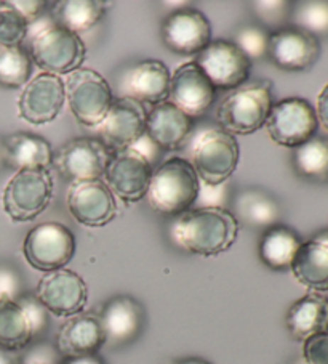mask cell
<instances>
[{
    "instance_id": "1",
    "label": "cell",
    "mask_w": 328,
    "mask_h": 364,
    "mask_svg": "<svg viewBox=\"0 0 328 364\" xmlns=\"http://www.w3.org/2000/svg\"><path fill=\"white\" fill-rule=\"evenodd\" d=\"M241 223L234 213L218 205L189 209L176 218L172 228L175 242L187 252L214 257L232 247Z\"/></svg>"
},
{
    "instance_id": "2",
    "label": "cell",
    "mask_w": 328,
    "mask_h": 364,
    "mask_svg": "<svg viewBox=\"0 0 328 364\" xmlns=\"http://www.w3.org/2000/svg\"><path fill=\"white\" fill-rule=\"evenodd\" d=\"M200 193V180L191 162L172 158L153 172L146 193L149 205L162 215H181L191 209Z\"/></svg>"
},
{
    "instance_id": "3",
    "label": "cell",
    "mask_w": 328,
    "mask_h": 364,
    "mask_svg": "<svg viewBox=\"0 0 328 364\" xmlns=\"http://www.w3.org/2000/svg\"><path fill=\"white\" fill-rule=\"evenodd\" d=\"M273 105L269 80L244 84L223 100L217 121L231 135H250L266 124Z\"/></svg>"
},
{
    "instance_id": "4",
    "label": "cell",
    "mask_w": 328,
    "mask_h": 364,
    "mask_svg": "<svg viewBox=\"0 0 328 364\" xmlns=\"http://www.w3.org/2000/svg\"><path fill=\"white\" fill-rule=\"evenodd\" d=\"M29 55L43 73L61 77L82 68L87 58V47L79 34L50 23L35 31Z\"/></svg>"
},
{
    "instance_id": "5",
    "label": "cell",
    "mask_w": 328,
    "mask_h": 364,
    "mask_svg": "<svg viewBox=\"0 0 328 364\" xmlns=\"http://www.w3.org/2000/svg\"><path fill=\"white\" fill-rule=\"evenodd\" d=\"M241 148L234 135L223 129H208L195 138L191 149V166L207 186L223 185L236 172Z\"/></svg>"
},
{
    "instance_id": "6",
    "label": "cell",
    "mask_w": 328,
    "mask_h": 364,
    "mask_svg": "<svg viewBox=\"0 0 328 364\" xmlns=\"http://www.w3.org/2000/svg\"><path fill=\"white\" fill-rule=\"evenodd\" d=\"M53 188L50 171H18L4 190V209L13 222L34 220L48 209Z\"/></svg>"
},
{
    "instance_id": "7",
    "label": "cell",
    "mask_w": 328,
    "mask_h": 364,
    "mask_svg": "<svg viewBox=\"0 0 328 364\" xmlns=\"http://www.w3.org/2000/svg\"><path fill=\"white\" fill-rule=\"evenodd\" d=\"M65 90L72 114L85 127L97 129L114 102L111 85L90 68H80L69 74Z\"/></svg>"
},
{
    "instance_id": "8",
    "label": "cell",
    "mask_w": 328,
    "mask_h": 364,
    "mask_svg": "<svg viewBox=\"0 0 328 364\" xmlns=\"http://www.w3.org/2000/svg\"><path fill=\"white\" fill-rule=\"evenodd\" d=\"M264 125L274 143L295 149L315 136L319 121L307 100L288 97L273 105Z\"/></svg>"
},
{
    "instance_id": "9",
    "label": "cell",
    "mask_w": 328,
    "mask_h": 364,
    "mask_svg": "<svg viewBox=\"0 0 328 364\" xmlns=\"http://www.w3.org/2000/svg\"><path fill=\"white\" fill-rule=\"evenodd\" d=\"M23 254L33 268L43 273L65 268L75 254V236L65 225L45 222L29 231Z\"/></svg>"
},
{
    "instance_id": "10",
    "label": "cell",
    "mask_w": 328,
    "mask_h": 364,
    "mask_svg": "<svg viewBox=\"0 0 328 364\" xmlns=\"http://www.w3.org/2000/svg\"><path fill=\"white\" fill-rule=\"evenodd\" d=\"M112 153L98 138L80 136L67 141L53 154V166L71 183L104 177Z\"/></svg>"
},
{
    "instance_id": "11",
    "label": "cell",
    "mask_w": 328,
    "mask_h": 364,
    "mask_svg": "<svg viewBox=\"0 0 328 364\" xmlns=\"http://www.w3.org/2000/svg\"><path fill=\"white\" fill-rule=\"evenodd\" d=\"M35 297L52 315L72 318L84 313L88 302V287L80 274L61 268L42 276L35 289Z\"/></svg>"
},
{
    "instance_id": "12",
    "label": "cell",
    "mask_w": 328,
    "mask_h": 364,
    "mask_svg": "<svg viewBox=\"0 0 328 364\" xmlns=\"http://www.w3.org/2000/svg\"><path fill=\"white\" fill-rule=\"evenodd\" d=\"M148 111L144 105L131 98H117L97 132L99 138L112 153L124 151L133 146L146 134Z\"/></svg>"
},
{
    "instance_id": "13",
    "label": "cell",
    "mask_w": 328,
    "mask_h": 364,
    "mask_svg": "<svg viewBox=\"0 0 328 364\" xmlns=\"http://www.w3.org/2000/svg\"><path fill=\"white\" fill-rule=\"evenodd\" d=\"M153 166L135 148L116 151L104 172V183L124 203L133 204L146 198Z\"/></svg>"
},
{
    "instance_id": "14",
    "label": "cell",
    "mask_w": 328,
    "mask_h": 364,
    "mask_svg": "<svg viewBox=\"0 0 328 364\" xmlns=\"http://www.w3.org/2000/svg\"><path fill=\"white\" fill-rule=\"evenodd\" d=\"M195 63L214 89H239L247 82L251 71V61L234 42L212 41L197 55Z\"/></svg>"
},
{
    "instance_id": "15",
    "label": "cell",
    "mask_w": 328,
    "mask_h": 364,
    "mask_svg": "<svg viewBox=\"0 0 328 364\" xmlns=\"http://www.w3.org/2000/svg\"><path fill=\"white\" fill-rule=\"evenodd\" d=\"M66 102L65 82L58 76L40 73L29 80L18 100V116L33 125L53 122Z\"/></svg>"
},
{
    "instance_id": "16",
    "label": "cell",
    "mask_w": 328,
    "mask_h": 364,
    "mask_svg": "<svg viewBox=\"0 0 328 364\" xmlns=\"http://www.w3.org/2000/svg\"><path fill=\"white\" fill-rule=\"evenodd\" d=\"M67 209L80 225L101 228L117 215L116 196L103 180L71 183L67 191Z\"/></svg>"
},
{
    "instance_id": "17",
    "label": "cell",
    "mask_w": 328,
    "mask_h": 364,
    "mask_svg": "<svg viewBox=\"0 0 328 364\" xmlns=\"http://www.w3.org/2000/svg\"><path fill=\"white\" fill-rule=\"evenodd\" d=\"M160 37L170 52L199 55L212 42V24L202 11L181 9L162 21Z\"/></svg>"
},
{
    "instance_id": "18",
    "label": "cell",
    "mask_w": 328,
    "mask_h": 364,
    "mask_svg": "<svg viewBox=\"0 0 328 364\" xmlns=\"http://www.w3.org/2000/svg\"><path fill=\"white\" fill-rule=\"evenodd\" d=\"M217 97V89L195 61L176 68L170 77L168 102L186 112L189 117H200L208 111Z\"/></svg>"
},
{
    "instance_id": "19",
    "label": "cell",
    "mask_w": 328,
    "mask_h": 364,
    "mask_svg": "<svg viewBox=\"0 0 328 364\" xmlns=\"http://www.w3.org/2000/svg\"><path fill=\"white\" fill-rule=\"evenodd\" d=\"M317 37L298 28L277 29L270 34L268 56L277 68L288 73H301L312 68L320 58Z\"/></svg>"
},
{
    "instance_id": "20",
    "label": "cell",
    "mask_w": 328,
    "mask_h": 364,
    "mask_svg": "<svg viewBox=\"0 0 328 364\" xmlns=\"http://www.w3.org/2000/svg\"><path fill=\"white\" fill-rule=\"evenodd\" d=\"M172 73L159 60H143L127 68L119 79V98L159 105L167 102Z\"/></svg>"
},
{
    "instance_id": "21",
    "label": "cell",
    "mask_w": 328,
    "mask_h": 364,
    "mask_svg": "<svg viewBox=\"0 0 328 364\" xmlns=\"http://www.w3.org/2000/svg\"><path fill=\"white\" fill-rule=\"evenodd\" d=\"M106 345V337L97 313H80L61 326L56 337V350L65 360L97 355Z\"/></svg>"
},
{
    "instance_id": "22",
    "label": "cell",
    "mask_w": 328,
    "mask_h": 364,
    "mask_svg": "<svg viewBox=\"0 0 328 364\" xmlns=\"http://www.w3.org/2000/svg\"><path fill=\"white\" fill-rule=\"evenodd\" d=\"M106 343L111 347H124L141 334L144 310L133 297L119 296L104 305L99 315Z\"/></svg>"
},
{
    "instance_id": "23",
    "label": "cell",
    "mask_w": 328,
    "mask_h": 364,
    "mask_svg": "<svg viewBox=\"0 0 328 364\" xmlns=\"http://www.w3.org/2000/svg\"><path fill=\"white\" fill-rule=\"evenodd\" d=\"M192 132V117L168 100L151 108L146 121V135L157 148L178 149Z\"/></svg>"
},
{
    "instance_id": "24",
    "label": "cell",
    "mask_w": 328,
    "mask_h": 364,
    "mask_svg": "<svg viewBox=\"0 0 328 364\" xmlns=\"http://www.w3.org/2000/svg\"><path fill=\"white\" fill-rule=\"evenodd\" d=\"M4 164L15 171H50L53 149L45 138L26 132L9 135L2 140Z\"/></svg>"
},
{
    "instance_id": "25",
    "label": "cell",
    "mask_w": 328,
    "mask_h": 364,
    "mask_svg": "<svg viewBox=\"0 0 328 364\" xmlns=\"http://www.w3.org/2000/svg\"><path fill=\"white\" fill-rule=\"evenodd\" d=\"M290 269L311 292H328V233L302 242Z\"/></svg>"
},
{
    "instance_id": "26",
    "label": "cell",
    "mask_w": 328,
    "mask_h": 364,
    "mask_svg": "<svg viewBox=\"0 0 328 364\" xmlns=\"http://www.w3.org/2000/svg\"><path fill=\"white\" fill-rule=\"evenodd\" d=\"M285 324L290 336L300 342L328 332V299L319 292L306 294L290 306Z\"/></svg>"
},
{
    "instance_id": "27",
    "label": "cell",
    "mask_w": 328,
    "mask_h": 364,
    "mask_svg": "<svg viewBox=\"0 0 328 364\" xmlns=\"http://www.w3.org/2000/svg\"><path fill=\"white\" fill-rule=\"evenodd\" d=\"M234 217L251 228H270L280 218V207L269 193L260 188H245L234 198Z\"/></svg>"
},
{
    "instance_id": "28",
    "label": "cell",
    "mask_w": 328,
    "mask_h": 364,
    "mask_svg": "<svg viewBox=\"0 0 328 364\" xmlns=\"http://www.w3.org/2000/svg\"><path fill=\"white\" fill-rule=\"evenodd\" d=\"M301 244L302 241L296 231L283 225H274L264 231L260 242V257L270 269L283 272L292 267Z\"/></svg>"
},
{
    "instance_id": "29",
    "label": "cell",
    "mask_w": 328,
    "mask_h": 364,
    "mask_svg": "<svg viewBox=\"0 0 328 364\" xmlns=\"http://www.w3.org/2000/svg\"><path fill=\"white\" fill-rule=\"evenodd\" d=\"M106 7L101 0H61L53 4V18L58 26L80 34L103 20Z\"/></svg>"
},
{
    "instance_id": "30",
    "label": "cell",
    "mask_w": 328,
    "mask_h": 364,
    "mask_svg": "<svg viewBox=\"0 0 328 364\" xmlns=\"http://www.w3.org/2000/svg\"><path fill=\"white\" fill-rule=\"evenodd\" d=\"M33 328L16 300H0V348L20 351L33 342Z\"/></svg>"
},
{
    "instance_id": "31",
    "label": "cell",
    "mask_w": 328,
    "mask_h": 364,
    "mask_svg": "<svg viewBox=\"0 0 328 364\" xmlns=\"http://www.w3.org/2000/svg\"><path fill=\"white\" fill-rule=\"evenodd\" d=\"M295 171L301 177L327 181L328 180V140L322 136H312L311 140L295 148L293 151Z\"/></svg>"
},
{
    "instance_id": "32",
    "label": "cell",
    "mask_w": 328,
    "mask_h": 364,
    "mask_svg": "<svg viewBox=\"0 0 328 364\" xmlns=\"http://www.w3.org/2000/svg\"><path fill=\"white\" fill-rule=\"evenodd\" d=\"M33 60L23 47H0V85L5 89H20L29 82Z\"/></svg>"
},
{
    "instance_id": "33",
    "label": "cell",
    "mask_w": 328,
    "mask_h": 364,
    "mask_svg": "<svg viewBox=\"0 0 328 364\" xmlns=\"http://www.w3.org/2000/svg\"><path fill=\"white\" fill-rule=\"evenodd\" d=\"M29 21L13 2L0 0V47H21L29 34Z\"/></svg>"
},
{
    "instance_id": "34",
    "label": "cell",
    "mask_w": 328,
    "mask_h": 364,
    "mask_svg": "<svg viewBox=\"0 0 328 364\" xmlns=\"http://www.w3.org/2000/svg\"><path fill=\"white\" fill-rule=\"evenodd\" d=\"M295 28L315 36L328 34V2H301L292 9Z\"/></svg>"
},
{
    "instance_id": "35",
    "label": "cell",
    "mask_w": 328,
    "mask_h": 364,
    "mask_svg": "<svg viewBox=\"0 0 328 364\" xmlns=\"http://www.w3.org/2000/svg\"><path fill=\"white\" fill-rule=\"evenodd\" d=\"M270 33L261 26H245L236 34L234 43L250 61L263 60L269 52Z\"/></svg>"
},
{
    "instance_id": "36",
    "label": "cell",
    "mask_w": 328,
    "mask_h": 364,
    "mask_svg": "<svg viewBox=\"0 0 328 364\" xmlns=\"http://www.w3.org/2000/svg\"><path fill=\"white\" fill-rule=\"evenodd\" d=\"M16 302L20 304L23 311L26 313L34 337L43 334L48 328V311L45 306L37 300L35 296H21Z\"/></svg>"
},
{
    "instance_id": "37",
    "label": "cell",
    "mask_w": 328,
    "mask_h": 364,
    "mask_svg": "<svg viewBox=\"0 0 328 364\" xmlns=\"http://www.w3.org/2000/svg\"><path fill=\"white\" fill-rule=\"evenodd\" d=\"M255 15L266 24H280L292 15L288 2H277V0H268V2H253Z\"/></svg>"
},
{
    "instance_id": "38",
    "label": "cell",
    "mask_w": 328,
    "mask_h": 364,
    "mask_svg": "<svg viewBox=\"0 0 328 364\" xmlns=\"http://www.w3.org/2000/svg\"><path fill=\"white\" fill-rule=\"evenodd\" d=\"M23 296V281L13 267L0 265V300H18Z\"/></svg>"
},
{
    "instance_id": "39",
    "label": "cell",
    "mask_w": 328,
    "mask_h": 364,
    "mask_svg": "<svg viewBox=\"0 0 328 364\" xmlns=\"http://www.w3.org/2000/svg\"><path fill=\"white\" fill-rule=\"evenodd\" d=\"M302 358L307 364H328V332L309 337L305 341Z\"/></svg>"
},
{
    "instance_id": "40",
    "label": "cell",
    "mask_w": 328,
    "mask_h": 364,
    "mask_svg": "<svg viewBox=\"0 0 328 364\" xmlns=\"http://www.w3.org/2000/svg\"><path fill=\"white\" fill-rule=\"evenodd\" d=\"M61 355L52 345H37L26 356L21 358L24 363H42V364H61Z\"/></svg>"
},
{
    "instance_id": "41",
    "label": "cell",
    "mask_w": 328,
    "mask_h": 364,
    "mask_svg": "<svg viewBox=\"0 0 328 364\" xmlns=\"http://www.w3.org/2000/svg\"><path fill=\"white\" fill-rule=\"evenodd\" d=\"M15 7L21 11L23 16L26 18L29 24L39 20L42 15L43 7H45V2H40V0H24V2H13Z\"/></svg>"
},
{
    "instance_id": "42",
    "label": "cell",
    "mask_w": 328,
    "mask_h": 364,
    "mask_svg": "<svg viewBox=\"0 0 328 364\" xmlns=\"http://www.w3.org/2000/svg\"><path fill=\"white\" fill-rule=\"evenodd\" d=\"M315 114H317L319 124L324 125V129L328 132V84L319 93Z\"/></svg>"
},
{
    "instance_id": "43",
    "label": "cell",
    "mask_w": 328,
    "mask_h": 364,
    "mask_svg": "<svg viewBox=\"0 0 328 364\" xmlns=\"http://www.w3.org/2000/svg\"><path fill=\"white\" fill-rule=\"evenodd\" d=\"M65 364H104L103 358L98 355H90V356H80V358H71V360H66Z\"/></svg>"
},
{
    "instance_id": "44",
    "label": "cell",
    "mask_w": 328,
    "mask_h": 364,
    "mask_svg": "<svg viewBox=\"0 0 328 364\" xmlns=\"http://www.w3.org/2000/svg\"><path fill=\"white\" fill-rule=\"evenodd\" d=\"M0 364H21V360L15 351L0 348Z\"/></svg>"
},
{
    "instance_id": "45",
    "label": "cell",
    "mask_w": 328,
    "mask_h": 364,
    "mask_svg": "<svg viewBox=\"0 0 328 364\" xmlns=\"http://www.w3.org/2000/svg\"><path fill=\"white\" fill-rule=\"evenodd\" d=\"M175 364H210V363L205 360H200V358H189V360H182Z\"/></svg>"
},
{
    "instance_id": "46",
    "label": "cell",
    "mask_w": 328,
    "mask_h": 364,
    "mask_svg": "<svg viewBox=\"0 0 328 364\" xmlns=\"http://www.w3.org/2000/svg\"><path fill=\"white\" fill-rule=\"evenodd\" d=\"M292 364H307V363L305 361V358L300 356V358H296V360H295Z\"/></svg>"
},
{
    "instance_id": "47",
    "label": "cell",
    "mask_w": 328,
    "mask_h": 364,
    "mask_svg": "<svg viewBox=\"0 0 328 364\" xmlns=\"http://www.w3.org/2000/svg\"><path fill=\"white\" fill-rule=\"evenodd\" d=\"M4 164V156H2V141H0V167Z\"/></svg>"
},
{
    "instance_id": "48",
    "label": "cell",
    "mask_w": 328,
    "mask_h": 364,
    "mask_svg": "<svg viewBox=\"0 0 328 364\" xmlns=\"http://www.w3.org/2000/svg\"><path fill=\"white\" fill-rule=\"evenodd\" d=\"M21 364H42V363H24V361H21Z\"/></svg>"
}]
</instances>
